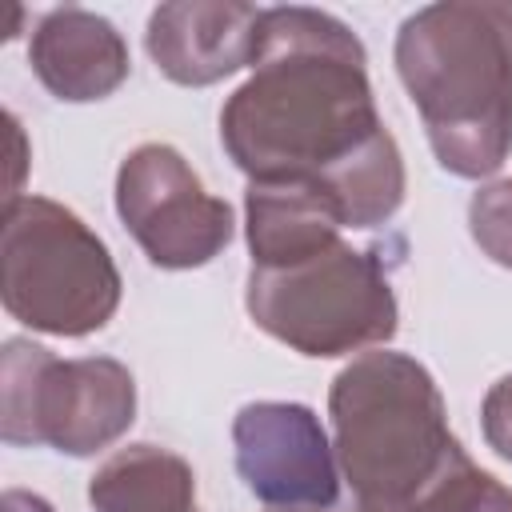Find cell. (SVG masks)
Instances as JSON below:
<instances>
[{"label": "cell", "mask_w": 512, "mask_h": 512, "mask_svg": "<svg viewBox=\"0 0 512 512\" xmlns=\"http://www.w3.org/2000/svg\"><path fill=\"white\" fill-rule=\"evenodd\" d=\"M220 144L248 180L324 184L348 228L404 204V156L384 128L360 36L324 8H264L252 76L220 108Z\"/></svg>", "instance_id": "1"}, {"label": "cell", "mask_w": 512, "mask_h": 512, "mask_svg": "<svg viewBox=\"0 0 512 512\" xmlns=\"http://www.w3.org/2000/svg\"><path fill=\"white\" fill-rule=\"evenodd\" d=\"M396 72L444 172L480 180L512 152V4L440 0L396 32Z\"/></svg>", "instance_id": "2"}, {"label": "cell", "mask_w": 512, "mask_h": 512, "mask_svg": "<svg viewBox=\"0 0 512 512\" xmlns=\"http://www.w3.org/2000/svg\"><path fill=\"white\" fill-rule=\"evenodd\" d=\"M340 504L332 512H416L464 456L432 372L404 352H360L328 388Z\"/></svg>", "instance_id": "3"}, {"label": "cell", "mask_w": 512, "mask_h": 512, "mask_svg": "<svg viewBox=\"0 0 512 512\" xmlns=\"http://www.w3.org/2000/svg\"><path fill=\"white\" fill-rule=\"evenodd\" d=\"M120 268L108 244L64 204L16 196L0 228V300L32 332L80 340L120 308Z\"/></svg>", "instance_id": "4"}, {"label": "cell", "mask_w": 512, "mask_h": 512, "mask_svg": "<svg viewBox=\"0 0 512 512\" xmlns=\"http://www.w3.org/2000/svg\"><path fill=\"white\" fill-rule=\"evenodd\" d=\"M260 332L300 356H352L396 336V292L376 248L348 240L284 268H252L244 288Z\"/></svg>", "instance_id": "5"}, {"label": "cell", "mask_w": 512, "mask_h": 512, "mask_svg": "<svg viewBox=\"0 0 512 512\" xmlns=\"http://www.w3.org/2000/svg\"><path fill=\"white\" fill-rule=\"evenodd\" d=\"M136 420V380L112 356L60 360L12 336L0 352V436L20 448L96 456Z\"/></svg>", "instance_id": "6"}, {"label": "cell", "mask_w": 512, "mask_h": 512, "mask_svg": "<svg viewBox=\"0 0 512 512\" xmlns=\"http://www.w3.org/2000/svg\"><path fill=\"white\" fill-rule=\"evenodd\" d=\"M116 216L140 252L168 272L216 260L236 224L228 200L212 196L172 144H140L116 172Z\"/></svg>", "instance_id": "7"}, {"label": "cell", "mask_w": 512, "mask_h": 512, "mask_svg": "<svg viewBox=\"0 0 512 512\" xmlns=\"http://www.w3.org/2000/svg\"><path fill=\"white\" fill-rule=\"evenodd\" d=\"M236 472L268 508L328 512L340 504L336 448L308 404L256 400L232 420Z\"/></svg>", "instance_id": "8"}, {"label": "cell", "mask_w": 512, "mask_h": 512, "mask_svg": "<svg viewBox=\"0 0 512 512\" xmlns=\"http://www.w3.org/2000/svg\"><path fill=\"white\" fill-rule=\"evenodd\" d=\"M264 8L244 0H172L148 16L152 64L184 88H208L252 68Z\"/></svg>", "instance_id": "9"}, {"label": "cell", "mask_w": 512, "mask_h": 512, "mask_svg": "<svg viewBox=\"0 0 512 512\" xmlns=\"http://www.w3.org/2000/svg\"><path fill=\"white\" fill-rule=\"evenodd\" d=\"M36 80L64 104H92L128 80V44L112 20L88 8H52L28 36Z\"/></svg>", "instance_id": "10"}, {"label": "cell", "mask_w": 512, "mask_h": 512, "mask_svg": "<svg viewBox=\"0 0 512 512\" xmlns=\"http://www.w3.org/2000/svg\"><path fill=\"white\" fill-rule=\"evenodd\" d=\"M348 216L340 200L312 180H248L244 192V236L252 252V268H284L300 264L332 244Z\"/></svg>", "instance_id": "11"}, {"label": "cell", "mask_w": 512, "mask_h": 512, "mask_svg": "<svg viewBox=\"0 0 512 512\" xmlns=\"http://www.w3.org/2000/svg\"><path fill=\"white\" fill-rule=\"evenodd\" d=\"M92 512H200L196 472L160 444H128L112 452L88 480Z\"/></svg>", "instance_id": "12"}, {"label": "cell", "mask_w": 512, "mask_h": 512, "mask_svg": "<svg viewBox=\"0 0 512 512\" xmlns=\"http://www.w3.org/2000/svg\"><path fill=\"white\" fill-rule=\"evenodd\" d=\"M416 512H512V488L476 468L468 452L428 488Z\"/></svg>", "instance_id": "13"}, {"label": "cell", "mask_w": 512, "mask_h": 512, "mask_svg": "<svg viewBox=\"0 0 512 512\" xmlns=\"http://www.w3.org/2000/svg\"><path fill=\"white\" fill-rule=\"evenodd\" d=\"M468 232L492 264L512 268V180H492L472 192Z\"/></svg>", "instance_id": "14"}, {"label": "cell", "mask_w": 512, "mask_h": 512, "mask_svg": "<svg viewBox=\"0 0 512 512\" xmlns=\"http://www.w3.org/2000/svg\"><path fill=\"white\" fill-rule=\"evenodd\" d=\"M480 428H484V440L488 448L512 464V372L500 376L488 392H484V404H480Z\"/></svg>", "instance_id": "15"}, {"label": "cell", "mask_w": 512, "mask_h": 512, "mask_svg": "<svg viewBox=\"0 0 512 512\" xmlns=\"http://www.w3.org/2000/svg\"><path fill=\"white\" fill-rule=\"evenodd\" d=\"M8 140H12V188H8V200L20 196V176H24V132H20V120L8 112Z\"/></svg>", "instance_id": "16"}, {"label": "cell", "mask_w": 512, "mask_h": 512, "mask_svg": "<svg viewBox=\"0 0 512 512\" xmlns=\"http://www.w3.org/2000/svg\"><path fill=\"white\" fill-rule=\"evenodd\" d=\"M4 512H56L44 496L36 492H24V488H8L4 492Z\"/></svg>", "instance_id": "17"}, {"label": "cell", "mask_w": 512, "mask_h": 512, "mask_svg": "<svg viewBox=\"0 0 512 512\" xmlns=\"http://www.w3.org/2000/svg\"><path fill=\"white\" fill-rule=\"evenodd\" d=\"M272 512H304V508H272Z\"/></svg>", "instance_id": "18"}]
</instances>
